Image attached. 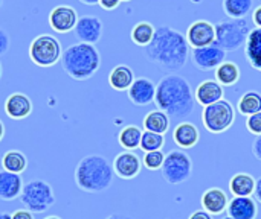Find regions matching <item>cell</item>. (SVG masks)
<instances>
[{"label":"cell","mask_w":261,"mask_h":219,"mask_svg":"<svg viewBox=\"0 0 261 219\" xmlns=\"http://www.w3.org/2000/svg\"><path fill=\"white\" fill-rule=\"evenodd\" d=\"M154 32H156V27L150 23V21H139L133 26L132 32H130V37H132V41L139 46V47H147L153 37H154Z\"/></svg>","instance_id":"obj_29"},{"label":"cell","mask_w":261,"mask_h":219,"mask_svg":"<svg viewBox=\"0 0 261 219\" xmlns=\"http://www.w3.org/2000/svg\"><path fill=\"white\" fill-rule=\"evenodd\" d=\"M252 154L257 160L261 162V136H257L255 140L252 142Z\"/></svg>","instance_id":"obj_38"},{"label":"cell","mask_w":261,"mask_h":219,"mask_svg":"<svg viewBox=\"0 0 261 219\" xmlns=\"http://www.w3.org/2000/svg\"><path fill=\"white\" fill-rule=\"evenodd\" d=\"M237 111L243 116H252L255 113L261 111V93L258 91H246L245 95H242V98L239 99L237 104Z\"/></svg>","instance_id":"obj_30"},{"label":"cell","mask_w":261,"mask_h":219,"mask_svg":"<svg viewBox=\"0 0 261 219\" xmlns=\"http://www.w3.org/2000/svg\"><path fill=\"white\" fill-rule=\"evenodd\" d=\"M188 219H213V215L202 209V210H196V212H193Z\"/></svg>","instance_id":"obj_39"},{"label":"cell","mask_w":261,"mask_h":219,"mask_svg":"<svg viewBox=\"0 0 261 219\" xmlns=\"http://www.w3.org/2000/svg\"><path fill=\"white\" fill-rule=\"evenodd\" d=\"M223 93H225L223 87L216 79H205L197 85V88L194 91V98H196V102L205 108L208 105H213V104L222 101Z\"/></svg>","instance_id":"obj_19"},{"label":"cell","mask_w":261,"mask_h":219,"mask_svg":"<svg viewBox=\"0 0 261 219\" xmlns=\"http://www.w3.org/2000/svg\"><path fill=\"white\" fill-rule=\"evenodd\" d=\"M252 23L257 26V27H261V5L257 6L254 11H252Z\"/></svg>","instance_id":"obj_40"},{"label":"cell","mask_w":261,"mask_h":219,"mask_svg":"<svg viewBox=\"0 0 261 219\" xmlns=\"http://www.w3.org/2000/svg\"><path fill=\"white\" fill-rule=\"evenodd\" d=\"M142 130L136 125H127L119 131L118 142L125 151H133L141 146V139H142Z\"/></svg>","instance_id":"obj_27"},{"label":"cell","mask_w":261,"mask_h":219,"mask_svg":"<svg viewBox=\"0 0 261 219\" xmlns=\"http://www.w3.org/2000/svg\"><path fill=\"white\" fill-rule=\"evenodd\" d=\"M226 212L232 219H257L258 206L252 197H234L229 201Z\"/></svg>","instance_id":"obj_17"},{"label":"cell","mask_w":261,"mask_h":219,"mask_svg":"<svg viewBox=\"0 0 261 219\" xmlns=\"http://www.w3.org/2000/svg\"><path fill=\"white\" fill-rule=\"evenodd\" d=\"M240 79V67L232 61H225L216 69V81L222 87H232Z\"/></svg>","instance_id":"obj_25"},{"label":"cell","mask_w":261,"mask_h":219,"mask_svg":"<svg viewBox=\"0 0 261 219\" xmlns=\"http://www.w3.org/2000/svg\"><path fill=\"white\" fill-rule=\"evenodd\" d=\"M113 172L121 180H133L142 171V160L133 151H124L113 160Z\"/></svg>","instance_id":"obj_13"},{"label":"cell","mask_w":261,"mask_h":219,"mask_svg":"<svg viewBox=\"0 0 261 219\" xmlns=\"http://www.w3.org/2000/svg\"><path fill=\"white\" fill-rule=\"evenodd\" d=\"M119 3H121V0H99V2H98V5H99L102 9H106V11H113V9H116V8L119 6Z\"/></svg>","instance_id":"obj_37"},{"label":"cell","mask_w":261,"mask_h":219,"mask_svg":"<svg viewBox=\"0 0 261 219\" xmlns=\"http://www.w3.org/2000/svg\"><path fill=\"white\" fill-rule=\"evenodd\" d=\"M5 113L14 120L26 119L32 113V102L24 93H12L5 101Z\"/></svg>","instance_id":"obj_18"},{"label":"cell","mask_w":261,"mask_h":219,"mask_svg":"<svg viewBox=\"0 0 261 219\" xmlns=\"http://www.w3.org/2000/svg\"><path fill=\"white\" fill-rule=\"evenodd\" d=\"M60 61L63 70L72 79L86 81L98 72L101 66V55L93 44L76 43V44H70L63 52Z\"/></svg>","instance_id":"obj_4"},{"label":"cell","mask_w":261,"mask_h":219,"mask_svg":"<svg viewBox=\"0 0 261 219\" xmlns=\"http://www.w3.org/2000/svg\"><path fill=\"white\" fill-rule=\"evenodd\" d=\"M173 140L180 149H191L200 140L199 128L191 122H180L173 130Z\"/></svg>","instance_id":"obj_21"},{"label":"cell","mask_w":261,"mask_h":219,"mask_svg":"<svg viewBox=\"0 0 261 219\" xmlns=\"http://www.w3.org/2000/svg\"><path fill=\"white\" fill-rule=\"evenodd\" d=\"M113 166L99 154L86 155L75 168V183L87 194H99L107 191L113 183Z\"/></svg>","instance_id":"obj_3"},{"label":"cell","mask_w":261,"mask_h":219,"mask_svg":"<svg viewBox=\"0 0 261 219\" xmlns=\"http://www.w3.org/2000/svg\"><path fill=\"white\" fill-rule=\"evenodd\" d=\"M254 195H255V201L261 203V177L257 180L255 183V191H254Z\"/></svg>","instance_id":"obj_41"},{"label":"cell","mask_w":261,"mask_h":219,"mask_svg":"<svg viewBox=\"0 0 261 219\" xmlns=\"http://www.w3.org/2000/svg\"><path fill=\"white\" fill-rule=\"evenodd\" d=\"M154 104L170 119L184 120L193 114L196 98L187 78L179 73H168L156 84Z\"/></svg>","instance_id":"obj_2"},{"label":"cell","mask_w":261,"mask_h":219,"mask_svg":"<svg viewBox=\"0 0 261 219\" xmlns=\"http://www.w3.org/2000/svg\"><path fill=\"white\" fill-rule=\"evenodd\" d=\"M161 174L168 184L187 183L193 175V160L184 149H173L165 155Z\"/></svg>","instance_id":"obj_7"},{"label":"cell","mask_w":261,"mask_h":219,"mask_svg":"<svg viewBox=\"0 0 261 219\" xmlns=\"http://www.w3.org/2000/svg\"><path fill=\"white\" fill-rule=\"evenodd\" d=\"M147 59L156 64L161 70L176 73L185 67L190 56V44L187 37L167 24L156 27L151 43L144 47Z\"/></svg>","instance_id":"obj_1"},{"label":"cell","mask_w":261,"mask_h":219,"mask_svg":"<svg viewBox=\"0 0 261 219\" xmlns=\"http://www.w3.org/2000/svg\"><path fill=\"white\" fill-rule=\"evenodd\" d=\"M246 128L255 137L261 136V111L260 113L252 114V116H248V119H246Z\"/></svg>","instance_id":"obj_34"},{"label":"cell","mask_w":261,"mask_h":219,"mask_svg":"<svg viewBox=\"0 0 261 219\" xmlns=\"http://www.w3.org/2000/svg\"><path fill=\"white\" fill-rule=\"evenodd\" d=\"M121 2H132V0H121Z\"/></svg>","instance_id":"obj_48"},{"label":"cell","mask_w":261,"mask_h":219,"mask_svg":"<svg viewBox=\"0 0 261 219\" xmlns=\"http://www.w3.org/2000/svg\"><path fill=\"white\" fill-rule=\"evenodd\" d=\"M75 35L80 40V43H87V44H96L101 37H102V21L96 15H83L78 18L76 26H75Z\"/></svg>","instance_id":"obj_12"},{"label":"cell","mask_w":261,"mask_h":219,"mask_svg":"<svg viewBox=\"0 0 261 219\" xmlns=\"http://www.w3.org/2000/svg\"><path fill=\"white\" fill-rule=\"evenodd\" d=\"M61 55H63L61 43L49 34H41L31 41L29 56L32 62L38 67L55 66L61 59Z\"/></svg>","instance_id":"obj_9"},{"label":"cell","mask_w":261,"mask_h":219,"mask_svg":"<svg viewBox=\"0 0 261 219\" xmlns=\"http://www.w3.org/2000/svg\"><path fill=\"white\" fill-rule=\"evenodd\" d=\"M165 145V136L151 133V131H144L142 139H141V149L144 152H151V151H161Z\"/></svg>","instance_id":"obj_32"},{"label":"cell","mask_w":261,"mask_h":219,"mask_svg":"<svg viewBox=\"0 0 261 219\" xmlns=\"http://www.w3.org/2000/svg\"><path fill=\"white\" fill-rule=\"evenodd\" d=\"M106 219H132V218H130V216H127V215H122V213H113V215L107 216Z\"/></svg>","instance_id":"obj_42"},{"label":"cell","mask_w":261,"mask_h":219,"mask_svg":"<svg viewBox=\"0 0 261 219\" xmlns=\"http://www.w3.org/2000/svg\"><path fill=\"white\" fill-rule=\"evenodd\" d=\"M164 160H165V155L162 151H151V152H145L142 159V165L150 171H158L162 168Z\"/></svg>","instance_id":"obj_33"},{"label":"cell","mask_w":261,"mask_h":219,"mask_svg":"<svg viewBox=\"0 0 261 219\" xmlns=\"http://www.w3.org/2000/svg\"><path fill=\"white\" fill-rule=\"evenodd\" d=\"M200 204H202L203 210H206L208 213L216 216V215H222L228 209L229 200H228V195L223 189L211 187V189L203 192V195L200 198Z\"/></svg>","instance_id":"obj_20"},{"label":"cell","mask_w":261,"mask_h":219,"mask_svg":"<svg viewBox=\"0 0 261 219\" xmlns=\"http://www.w3.org/2000/svg\"><path fill=\"white\" fill-rule=\"evenodd\" d=\"M12 219H34V213L28 209H18L15 210L12 215H11Z\"/></svg>","instance_id":"obj_36"},{"label":"cell","mask_w":261,"mask_h":219,"mask_svg":"<svg viewBox=\"0 0 261 219\" xmlns=\"http://www.w3.org/2000/svg\"><path fill=\"white\" fill-rule=\"evenodd\" d=\"M185 37L191 49L210 46L216 43V26L208 20H196L188 26Z\"/></svg>","instance_id":"obj_11"},{"label":"cell","mask_w":261,"mask_h":219,"mask_svg":"<svg viewBox=\"0 0 261 219\" xmlns=\"http://www.w3.org/2000/svg\"><path fill=\"white\" fill-rule=\"evenodd\" d=\"M170 117L168 114H165L161 110H154L150 111L145 117H144V128L145 131H151V133H158V134H167V131L170 130Z\"/></svg>","instance_id":"obj_26"},{"label":"cell","mask_w":261,"mask_h":219,"mask_svg":"<svg viewBox=\"0 0 261 219\" xmlns=\"http://www.w3.org/2000/svg\"><path fill=\"white\" fill-rule=\"evenodd\" d=\"M257 180L246 172H239L229 180V191L236 197H251L254 195Z\"/></svg>","instance_id":"obj_24"},{"label":"cell","mask_w":261,"mask_h":219,"mask_svg":"<svg viewBox=\"0 0 261 219\" xmlns=\"http://www.w3.org/2000/svg\"><path fill=\"white\" fill-rule=\"evenodd\" d=\"M2 166L5 171L14 172V174H21L28 168V159L21 151L11 149L3 154L2 157Z\"/></svg>","instance_id":"obj_28"},{"label":"cell","mask_w":261,"mask_h":219,"mask_svg":"<svg viewBox=\"0 0 261 219\" xmlns=\"http://www.w3.org/2000/svg\"><path fill=\"white\" fill-rule=\"evenodd\" d=\"M127 93H128V99L132 104H135L136 107H145L154 102L156 84L150 78L141 76L133 81Z\"/></svg>","instance_id":"obj_15"},{"label":"cell","mask_w":261,"mask_h":219,"mask_svg":"<svg viewBox=\"0 0 261 219\" xmlns=\"http://www.w3.org/2000/svg\"><path fill=\"white\" fill-rule=\"evenodd\" d=\"M0 6H2V0H0Z\"/></svg>","instance_id":"obj_50"},{"label":"cell","mask_w":261,"mask_h":219,"mask_svg":"<svg viewBox=\"0 0 261 219\" xmlns=\"http://www.w3.org/2000/svg\"><path fill=\"white\" fill-rule=\"evenodd\" d=\"M76 9L69 5H58L49 14V24L58 34H67L75 29L78 21Z\"/></svg>","instance_id":"obj_14"},{"label":"cell","mask_w":261,"mask_h":219,"mask_svg":"<svg viewBox=\"0 0 261 219\" xmlns=\"http://www.w3.org/2000/svg\"><path fill=\"white\" fill-rule=\"evenodd\" d=\"M44 219H61L60 216H47V218H44Z\"/></svg>","instance_id":"obj_46"},{"label":"cell","mask_w":261,"mask_h":219,"mask_svg":"<svg viewBox=\"0 0 261 219\" xmlns=\"http://www.w3.org/2000/svg\"><path fill=\"white\" fill-rule=\"evenodd\" d=\"M20 201L24 209L32 213H43L50 209L55 203L52 186L44 180H31L24 183Z\"/></svg>","instance_id":"obj_6"},{"label":"cell","mask_w":261,"mask_h":219,"mask_svg":"<svg viewBox=\"0 0 261 219\" xmlns=\"http://www.w3.org/2000/svg\"><path fill=\"white\" fill-rule=\"evenodd\" d=\"M0 219H12V218H11V215H9V213H6V212H0Z\"/></svg>","instance_id":"obj_45"},{"label":"cell","mask_w":261,"mask_h":219,"mask_svg":"<svg viewBox=\"0 0 261 219\" xmlns=\"http://www.w3.org/2000/svg\"><path fill=\"white\" fill-rule=\"evenodd\" d=\"M80 2L84 3V5H90V6H92V5H98L99 0H80Z\"/></svg>","instance_id":"obj_43"},{"label":"cell","mask_w":261,"mask_h":219,"mask_svg":"<svg viewBox=\"0 0 261 219\" xmlns=\"http://www.w3.org/2000/svg\"><path fill=\"white\" fill-rule=\"evenodd\" d=\"M3 136H5V125H3V122L0 120V142L3 140Z\"/></svg>","instance_id":"obj_44"},{"label":"cell","mask_w":261,"mask_h":219,"mask_svg":"<svg viewBox=\"0 0 261 219\" xmlns=\"http://www.w3.org/2000/svg\"><path fill=\"white\" fill-rule=\"evenodd\" d=\"M0 78H2V64H0Z\"/></svg>","instance_id":"obj_47"},{"label":"cell","mask_w":261,"mask_h":219,"mask_svg":"<svg viewBox=\"0 0 261 219\" xmlns=\"http://www.w3.org/2000/svg\"><path fill=\"white\" fill-rule=\"evenodd\" d=\"M223 219H232V218H229V216H226V218H223Z\"/></svg>","instance_id":"obj_49"},{"label":"cell","mask_w":261,"mask_h":219,"mask_svg":"<svg viewBox=\"0 0 261 219\" xmlns=\"http://www.w3.org/2000/svg\"><path fill=\"white\" fill-rule=\"evenodd\" d=\"M8 49H9V37L3 29H0V56L5 55Z\"/></svg>","instance_id":"obj_35"},{"label":"cell","mask_w":261,"mask_h":219,"mask_svg":"<svg viewBox=\"0 0 261 219\" xmlns=\"http://www.w3.org/2000/svg\"><path fill=\"white\" fill-rule=\"evenodd\" d=\"M216 26V43L228 53L245 47L249 37V21L246 18L220 20Z\"/></svg>","instance_id":"obj_5"},{"label":"cell","mask_w":261,"mask_h":219,"mask_svg":"<svg viewBox=\"0 0 261 219\" xmlns=\"http://www.w3.org/2000/svg\"><path fill=\"white\" fill-rule=\"evenodd\" d=\"M135 79H136L135 78V72L127 64H119V66L113 67L110 75H109V84L116 91L128 90Z\"/></svg>","instance_id":"obj_22"},{"label":"cell","mask_w":261,"mask_h":219,"mask_svg":"<svg viewBox=\"0 0 261 219\" xmlns=\"http://www.w3.org/2000/svg\"><path fill=\"white\" fill-rule=\"evenodd\" d=\"M236 119V110L228 99H222L213 105H208L202 111V122L208 133L222 134L228 131Z\"/></svg>","instance_id":"obj_8"},{"label":"cell","mask_w":261,"mask_h":219,"mask_svg":"<svg viewBox=\"0 0 261 219\" xmlns=\"http://www.w3.org/2000/svg\"><path fill=\"white\" fill-rule=\"evenodd\" d=\"M254 0H223V11L229 18H245L252 12Z\"/></svg>","instance_id":"obj_31"},{"label":"cell","mask_w":261,"mask_h":219,"mask_svg":"<svg viewBox=\"0 0 261 219\" xmlns=\"http://www.w3.org/2000/svg\"><path fill=\"white\" fill-rule=\"evenodd\" d=\"M24 181L20 174H14L9 171H0V200L2 201H14L20 198Z\"/></svg>","instance_id":"obj_16"},{"label":"cell","mask_w":261,"mask_h":219,"mask_svg":"<svg viewBox=\"0 0 261 219\" xmlns=\"http://www.w3.org/2000/svg\"><path fill=\"white\" fill-rule=\"evenodd\" d=\"M245 56L252 69L261 72V27H255L249 32L245 44Z\"/></svg>","instance_id":"obj_23"},{"label":"cell","mask_w":261,"mask_h":219,"mask_svg":"<svg viewBox=\"0 0 261 219\" xmlns=\"http://www.w3.org/2000/svg\"><path fill=\"white\" fill-rule=\"evenodd\" d=\"M190 56L193 64L202 72L216 70L220 64L226 61V52L217 43H213L205 47L193 49L190 52Z\"/></svg>","instance_id":"obj_10"}]
</instances>
